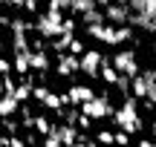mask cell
<instances>
[{
  "label": "cell",
  "instance_id": "obj_21",
  "mask_svg": "<svg viewBox=\"0 0 156 147\" xmlns=\"http://www.w3.org/2000/svg\"><path fill=\"white\" fill-rule=\"evenodd\" d=\"M69 52H73V55H84V52H87V46H84L78 38H73V43H69Z\"/></svg>",
  "mask_w": 156,
  "mask_h": 147
},
{
  "label": "cell",
  "instance_id": "obj_5",
  "mask_svg": "<svg viewBox=\"0 0 156 147\" xmlns=\"http://www.w3.org/2000/svg\"><path fill=\"white\" fill-rule=\"evenodd\" d=\"M130 6L127 3H107L104 6V15H107V23H116V26H122V23H130Z\"/></svg>",
  "mask_w": 156,
  "mask_h": 147
},
{
  "label": "cell",
  "instance_id": "obj_2",
  "mask_svg": "<svg viewBox=\"0 0 156 147\" xmlns=\"http://www.w3.org/2000/svg\"><path fill=\"white\" fill-rule=\"evenodd\" d=\"M81 113H87L90 118L101 121V118H110L116 110H113V104H110V98H107V95H95V98H90V101L81 104Z\"/></svg>",
  "mask_w": 156,
  "mask_h": 147
},
{
  "label": "cell",
  "instance_id": "obj_16",
  "mask_svg": "<svg viewBox=\"0 0 156 147\" xmlns=\"http://www.w3.org/2000/svg\"><path fill=\"white\" fill-rule=\"evenodd\" d=\"M95 6H98V0H73V15H87L90 9H95Z\"/></svg>",
  "mask_w": 156,
  "mask_h": 147
},
{
  "label": "cell",
  "instance_id": "obj_15",
  "mask_svg": "<svg viewBox=\"0 0 156 147\" xmlns=\"http://www.w3.org/2000/svg\"><path fill=\"white\" fill-rule=\"evenodd\" d=\"M69 43H73V32H64L58 38H52V49L61 55V52H69Z\"/></svg>",
  "mask_w": 156,
  "mask_h": 147
},
{
  "label": "cell",
  "instance_id": "obj_9",
  "mask_svg": "<svg viewBox=\"0 0 156 147\" xmlns=\"http://www.w3.org/2000/svg\"><path fill=\"white\" fill-rule=\"evenodd\" d=\"M75 127H78V124H69V121H67V124H55V130H52V133H58L64 144H78V133H75Z\"/></svg>",
  "mask_w": 156,
  "mask_h": 147
},
{
  "label": "cell",
  "instance_id": "obj_8",
  "mask_svg": "<svg viewBox=\"0 0 156 147\" xmlns=\"http://www.w3.org/2000/svg\"><path fill=\"white\" fill-rule=\"evenodd\" d=\"M90 98H95L93 87H84V84L69 87V101H73V104H78V107H81V104H84V101H90Z\"/></svg>",
  "mask_w": 156,
  "mask_h": 147
},
{
  "label": "cell",
  "instance_id": "obj_24",
  "mask_svg": "<svg viewBox=\"0 0 156 147\" xmlns=\"http://www.w3.org/2000/svg\"><path fill=\"white\" fill-rule=\"evenodd\" d=\"M93 121H95V118H90L87 113H81V115H78V127H81V130H90V127H93Z\"/></svg>",
  "mask_w": 156,
  "mask_h": 147
},
{
  "label": "cell",
  "instance_id": "obj_17",
  "mask_svg": "<svg viewBox=\"0 0 156 147\" xmlns=\"http://www.w3.org/2000/svg\"><path fill=\"white\" fill-rule=\"evenodd\" d=\"M35 130H38L41 136H46V133H52V130H55V124H52V121L46 118L44 113H41V115H35Z\"/></svg>",
  "mask_w": 156,
  "mask_h": 147
},
{
  "label": "cell",
  "instance_id": "obj_23",
  "mask_svg": "<svg viewBox=\"0 0 156 147\" xmlns=\"http://www.w3.org/2000/svg\"><path fill=\"white\" fill-rule=\"evenodd\" d=\"M46 95H49V90H46V87H41V84H35V92H32L35 101H44Z\"/></svg>",
  "mask_w": 156,
  "mask_h": 147
},
{
  "label": "cell",
  "instance_id": "obj_18",
  "mask_svg": "<svg viewBox=\"0 0 156 147\" xmlns=\"http://www.w3.org/2000/svg\"><path fill=\"white\" fill-rule=\"evenodd\" d=\"M81 20H84V26H87V23H104V20H107V15L98 9V6H95V9H90L87 15H81Z\"/></svg>",
  "mask_w": 156,
  "mask_h": 147
},
{
  "label": "cell",
  "instance_id": "obj_28",
  "mask_svg": "<svg viewBox=\"0 0 156 147\" xmlns=\"http://www.w3.org/2000/svg\"><path fill=\"white\" fill-rule=\"evenodd\" d=\"M107 3H127V0H98V6H107Z\"/></svg>",
  "mask_w": 156,
  "mask_h": 147
},
{
  "label": "cell",
  "instance_id": "obj_3",
  "mask_svg": "<svg viewBox=\"0 0 156 147\" xmlns=\"http://www.w3.org/2000/svg\"><path fill=\"white\" fill-rule=\"evenodd\" d=\"M101 63H104V55L98 49H87L81 55V72H87V78H101Z\"/></svg>",
  "mask_w": 156,
  "mask_h": 147
},
{
  "label": "cell",
  "instance_id": "obj_6",
  "mask_svg": "<svg viewBox=\"0 0 156 147\" xmlns=\"http://www.w3.org/2000/svg\"><path fill=\"white\" fill-rule=\"evenodd\" d=\"M58 75H64V78H69V75H75L78 69H81V55H73V52H61V58H58Z\"/></svg>",
  "mask_w": 156,
  "mask_h": 147
},
{
  "label": "cell",
  "instance_id": "obj_12",
  "mask_svg": "<svg viewBox=\"0 0 156 147\" xmlns=\"http://www.w3.org/2000/svg\"><path fill=\"white\" fill-rule=\"evenodd\" d=\"M32 69L35 72H49V55H46V49H32Z\"/></svg>",
  "mask_w": 156,
  "mask_h": 147
},
{
  "label": "cell",
  "instance_id": "obj_11",
  "mask_svg": "<svg viewBox=\"0 0 156 147\" xmlns=\"http://www.w3.org/2000/svg\"><path fill=\"white\" fill-rule=\"evenodd\" d=\"M119 78H122V72L116 69V63H110V61L104 58V63H101V81H104V84H110V87H116Z\"/></svg>",
  "mask_w": 156,
  "mask_h": 147
},
{
  "label": "cell",
  "instance_id": "obj_13",
  "mask_svg": "<svg viewBox=\"0 0 156 147\" xmlns=\"http://www.w3.org/2000/svg\"><path fill=\"white\" fill-rule=\"evenodd\" d=\"M130 90H133V95H136V98L147 101V75H145V72L133 75V84H130Z\"/></svg>",
  "mask_w": 156,
  "mask_h": 147
},
{
  "label": "cell",
  "instance_id": "obj_14",
  "mask_svg": "<svg viewBox=\"0 0 156 147\" xmlns=\"http://www.w3.org/2000/svg\"><path fill=\"white\" fill-rule=\"evenodd\" d=\"M127 6L142 15H156V0H127Z\"/></svg>",
  "mask_w": 156,
  "mask_h": 147
},
{
  "label": "cell",
  "instance_id": "obj_10",
  "mask_svg": "<svg viewBox=\"0 0 156 147\" xmlns=\"http://www.w3.org/2000/svg\"><path fill=\"white\" fill-rule=\"evenodd\" d=\"M20 98L15 95V92H3V101H0V113L3 115H15L17 110H20Z\"/></svg>",
  "mask_w": 156,
  "mask_h": 147
},
{
  "label": "cell",
  "instance_id": "obj_22",
  "mask_svg": "<svg viewBox=\"0 0 156 147\" xmlns=\"http://www.w3.org/2000/svg\"><path fill=\"white\" fill-rule=\"evenodd\" d=\"M95 142H101V144H107V142H116V133H110V130H101L98 136H95Z\"/></svg>",
  "mask_w": 156,
  "mask_h": 147
},
{
  "label": "cell",
  "instance_id": "obj_1",
  "mask_svg": "<svg viewBox=\"0 0 156 147\" xmlns=\"http://www.w3.org/2000/svg\"><path fill=\"white\" fill-rule=\"evenodd\" d=\"M113 121H116L122 130L133 133V136L145 127V121H142V115H139V101H136V95H127V98H124V104L113 113Z\"/></svg>",
  "mask_w": 156,
  "mask_h": 147
},
{
  "label": "cell",
  "instance_id": "obj_7",
  "mask_svg": "<svg viewBox=\"0 0 156 147\" xmlns=\"http://www.w3.org/2000/svg\"><path fill=\"white\" fill-rule=\"evenodd\" d=\"M130 26L145 29V32L156 35V15H142V12H130Z\"/></svg>",
  "mask_w": 156,
  "mask_h": 147
},
{
  "label": "cell",
  "instance_id": "obj_27",
  "mask_svg": "<svg viewBox=\"0 0 156 147\" xmlns=\"http://www.w3.org/2000/svg\"><path fill=\"white\" fill-rule=\"evenodd\" d=\"M23 144H26V142H23V138H17V136L9 138V147H23Z\"/></svg>",
  "mask_w": 156,
  "mask_h": 147
},
{
  "label": "cell",
  "instance_id": "obj_29",
  "mask_svg": "<svg viewBox=\"0 0 156 147\" xmlns=\"http://www.w3.org/2000/svg\"><path fill=\"white\" fill-rule=\"evenodd\" d=\"M151 127H153V133H156V115H153V124H151Z\"/></svg>",
  "mask_w": 156,
  "mask_h": 147
},
{
  "label": "cell",
  "instance_id": "obj_20",
  "mask_svg": "<svg viewBox=\"0 0 156 147\" xmlns=\"http://www.w3.org/2000/svg\"><path fill=\"white\" fill-rule=\"evenodd\" d=\"M147 101L156 104V69H147Z\"/></svg>",
  "mask_w": 156,
  "mask_h": 147
},
{
  "label": "cell",
  "instance_id": "obj_25",
  "mask_svg": "<svg viewBox=\"0 0 156 147\" xmlns=\"http://www.w3.org/2000/svg\"><path fill=\"white\" fill-rule=\"evenodd\" d=\"M23 9H26L29 15H38V0H26V3H23Z\"/></svg>",
  "mask_w": 156,
  "mask_h": 147
},
{
  "label": "cell",
  "instance_id": "obj_4",
  "mask_svg": "<svg viewBox=\"0 0 156 147\" xmlns=\"http://www.w3.org/2000/svg\"><path fill=\"white\" fill-rule=\"evenodd\" d=\"M113 63H116V69L122 75H130V78H133V75H139V61H136V55L133 52H116V55H113Z\"/></svg>",
  "mask_w": 156,
  "mask_h": 147
},
{
  "label": "cell",
  "instance_id": "obj_26",
  "mask_svg": "<svg viewBox=\"0 0 156 147\" xmlns=\"http://www.w3.org/2000/svg\"><path fill=\"white\" fill-rule=\"evenodd\" d=\"M64 32H75V20L73 17H64Z\"/></svg>",
  "mask_w": 156,
  "mask_h": 147
},
{
  "label": "cell",
  "instance_id": "obj_19",
  "mask_svg": "<svg viewBox=\"0 0 156 147\" xmlns=\"http://www.w3.org/2000/svg\"><path fill=\"white\" fill-rule=\"evenodd\" d=\"M41 104H44L46 110H61V107H64L67 101H64V95H58V92H49V95H46V98H44Z\"/></svg>",
  "mask_w": 156,
  "mask_h": 147
}]
</instances>
